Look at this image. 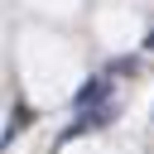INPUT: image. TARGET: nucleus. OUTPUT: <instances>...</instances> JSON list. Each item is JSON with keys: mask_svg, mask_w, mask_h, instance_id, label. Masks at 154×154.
<instances>
[{"mask_svg": "<svg viewBox=\"0 0 154 154\" xmlns=\"http://www.w3.org/2000/svg\"><path fill=\"white\" fill-rule=\"evenodd\" d=\"M106 91H111V77H91V82L72 96V106H77V111H87V106H91V101H101Z\"/></svg>", "mask_w": 154, "mask_h": 154, "instance_id": "1", "label": "nucleus"}]
</instances>
